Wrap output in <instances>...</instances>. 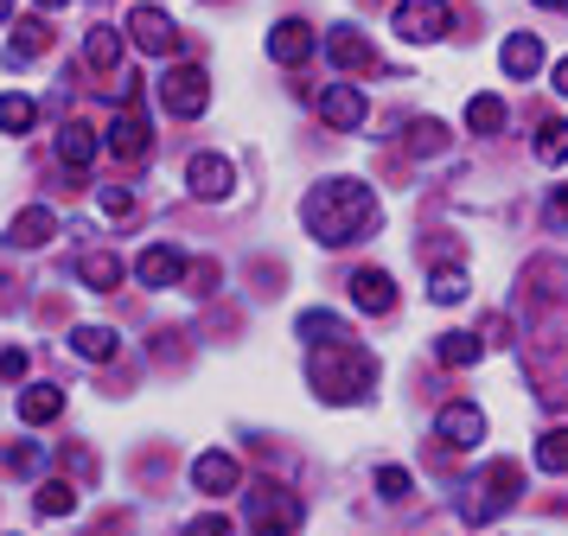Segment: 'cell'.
I'll use <instances>...</instances> for the list:
<instances>
[{
	"label": "cell",
	"instance_id": "obj_38",
	"mask_svg": "<svg viewBox=\"0 0 568 536\" xmlns=\"http://www.w3.org/2000/svg\"><path fill=\"white\" fill-rule=\"evenodd\" d=\"M192 281H199L192 294H211V281H217V262H192Z\"/></svg>",
	"mask_w": 568,
	"mask_h": 536
},
{
	"label": "cell",
	"instance_id": "obj_29",
	"mask_svg": "<svg viewBox=\"0 0 568 536\" xmlns=\"http://www.w3.org/2000/svg\"><path fill=\"white\" fill-rule=\"evenodd\" d=\"M537 160L542 166H562L568 160V122H542L537 128Z\"/></svg>",
	"mask_w": 568,
	"mask_h": 536
},
{
	"label": "cell",
	"instance_id": "obj_23",
	"mask_svg": "<svg viewBox=\"0 0 568 536\" xmlns=\"http://www.w3.org/2000/svg\"><path fill=\"white\" fill-rule=\"evenodd\" d=\"M32 510H39V517H71V510H78V485L45 479L39 485V498H32Z\"/></svg>",
	"mask_w": 568,
	"mask_h": 536
},
{
	"label": "cell",
	"instance_id": "obj_9",
	"mask_svg": "<svg viewBox=\"0 0 568 536\" xmlns=\"http://www.w3.org/2000/svg\"><path fill=\"white\" fill-rule=\"evenodd\" d=\"M185 275H192V262H185V250H173V243H154V250L134 255V281H141V287H180Z\"/></svg>",
	"mask_w": 568,
	"mask_h": 536
},
{
	"label": "cell",
	"instance_id": "obj_12",
	"mask_svg": "<svg viewBox=\"0 0 568 536\" xmlns=\"http://www.w3.org/2000/svg\"><path fill=\"white\" fill-rule=\"evenodd\" d=\"M192 485L211 492V498H224V492L243 485V466H236L231 454H199V459H192Z\"/></svg>",
	"mask_w": 568,
	"mask_h": 536
},
{
	"label": "cell",
	"instance_id": "obj_15",
	"mask_svg": "<svg viewBox=\"0 0 568 536\" xmlns=\"http://www.w3.org/2000/svg\"><path fill=\"white\" fill-rule=\"evenodd\" d=\"M103 148L115 153V160H141V153L154 148V134H148V122H141V115H115V122H109V134H103Z\"/></svg>",
	"mask_w": 568,
	"mask_h": 536
},
{
	"label": "cell",
	"instance_id": "obj_8",
	"mask_svg": "<svg viewBox=\"0 0 568 536\" xmlns=\"http://www.w3.org/2000/svg\"><path fill=\"white\" fill-rule=\"evenodd\" d=\"M435 434H440V447H454V454H473L479 441H486V415L473 403H447L435 415Z\"/></svg>",
	"mask_w": 568,
	"mask_h": 536
},
{
	"label": "cell",
	"instance_id": "obj_19",
	"mask_svg": "<svg viewBox=\"0 0 568 536\" xmlns=\"http://www.w3.org/2000/svg\"><path fill=\"white\" fill-rule=\"evenodd\" d=\"M39 51H52V26L45 20H20L13 39H7V64H32Z\"/></svg>",
	"mask_w": 568,
	"mask_h": 536
},
{
	"label": "cell",
	"instance_id": "obj_7",
	"mask_svg": "<svg viewBox=\"0 0 568 536\" xmlns=\"http://www.w3.org/2000/svg\"><path fill=\"white\" fill-rule=\"evenodd\" d=\"M129 39L148 51V58H173V51H180V26L166 20L160 7H148V0H141V7L129 13Z\"/></svg>",
	"mask_w": 568,
	"mask_h": 536
},
{
	"label": "cell",
	"instance_id": "obj_28",
	"mask_svg": "<svg viewBox=\"0 0 568 536\" xmlns=\"http://www.w3.org/2000/svg\"><path fill=\"white\" fill-rule=\"evenodd\" d=\"M301 338H307V345H326V338H352V326H345V320H338V313H301Z\"/></svg>",
	"mask_w": 568,
	"mask_h": 536
},
{
	"label": "cell",
	"instance_id": "obj_40",
	"mask_svg": "<svg viewBox=\"0 0 568 536\" xmlns=\"http://www.w3.org/2000/svg\"><path fill=\"white\" fill-rule=\"evenodd\" d=\"M549 224H556V230H568V185L556 192V199H549Z\"/></svg>",
	"mask_w": 568,
	"mask_h": 536
},
{
	"label": "cell",
	"instance_id": "obj_2",
	"mask_svg": "<svg viewBox=\"0 0 568 536\" xmlns=\"http://www.w3.org/2000/svg\"><path fill=\"white\" fill-rule=\"evenodd\" d=\"M307 377L326 403H352V396H364V390L377 383V357L358 352L352 338H326V345H313Z\"/></svg>",
	"mask_w": 568,
	"mask_h": 536
},
{
	"label": "cell",
	"instance_id": "obj_36",
	"mask_svg": "<svg viewBox=\"0 0 568 536\" xmlns=\"http://www.w3.org/2000/svg\"><path fill=\"white\" fill-rule=\"evenodd\" d=\"M103 211H109V218H129L134 192H129V185H103Z\"/></svg>",
	"mask_w": 568,
	"mask_h": 536
},
{
	"label": "cell",
	"instance_id": "obj_30",
	"mask_svg": "<svg viewBox=\"0 0 568 536\" xmlns=\"http://www.w3.org/2000/svg\"><path fill=\"white\" fill-rule=\"evenodd\" d=\"M32 122H39V102L32 97H0V128L7 134H27Z\"/></svg>",
	"mask_w": 568,
	"mask_h": 536
},
{
	"label": "cell",
	"instance_id": "obj_16",
	"mask_svg": "<svg viewBox=\"0 0 568 536\" xmlns=\"http://www.w3.org/2000/svg\"><path fill=\"white\" fill-rule=\"evenodd\" d=\"M498 64H505V77H517V83H524V77H537L542 71V39H537V32H511L505 51H498Z\"/></svg>",
	"mask_w": 568,
	"mask_h": 536
},
{
	"label": "cell",
	"instance_id": "obj_42",
	"mask_svg": "<svg viewBox=\"0 0 568 536\" xmlns=\"http://www.w3.org/2000/svg\"><path fill=\"white\" fill-rule=\"evenodd\" d=\"M32 7H39V13H58V7H71V0H32Z\"/></svg>",
	"mask_w": 568,
	"mask_h": 536
},
{
	"label": "cell",
	"instance_id": "obj_34",
	"mask_svg": "<svg viewBox=\"0 0 568 536\" xmlns=\"http://www.w3.org/2000/svg\"><path fill=\"white\" fill-rule=\"evenodd\" d=\"M39 459H45V447H39V441H20V447H7V454H0V466H7V473H32Z\"/></svg>",
	"mask_w": 568,
	"mask_h": 536
},
{
	"label": "cell",
	"instance_id": "obj_43",
	"mask_svg": "<svg viewBox=\"0 0 568 536\" xmlns=\"http://www.w3.org/2000/svg\"><path fill=\"white\" fill-rule=\"evenodd\" d=\"M537 7H556V13H562V7H568V0H537Z\"/></svg>",
	"mask_w": 568,
	"mask_h": 536
},
{
	"label": "cell",
	"instance_id": "obj_4",
	"mask_svg": "<svg viewBox=\"0 0 568 536\" xmlns=\"http://www.w3.org/2000/svg\"><path fill=\"white\" fill-rule=\"evenodd\" d=\"M250 524H256V536L301 530V498L282 492V485H250Z\"/></svg>",
	"mask_w": 568,
	"mask_h": 536
},
{
	"label": "cell",
	"instance_id": "obj_26",
	"mask_svg": "<svg viewBox=\"0 0 568 536\" xmlns=\"http://www.w3.org/2000/svg\"><path fill=\"white\" fill-rule=\"evenodd\" d=\"M479 352H486V345H479L473 332H447V338L435 345V357H440V364H454V371H466V364H479Z\"/></svg>",
	"mask_w": 568,
	"mask_h": 536
},
{
	"label": "cell",
	"instance_id": "obj_24",
	"mask_svg": "<svg viewBox=\"0 0 568 536\" xmlns=\"http://www.w3.org/2000/svg\"><path fill=\"white\" fill-rule=\"evenodd\" d=\"M78 281H83V287H115V281H122V262H115L109 250H90L78 262Z\"/></svg>",
	"mask_w": 568,
	"mask_h": 536
},
{
	"label": "cell",
	"instance_id": "obj_3",
	"mask_svg": "<svg viewBox=\"0 0 568 536\" xmlns=\"http://www.w3.org/2000/svg\"><path fill=\"white\" fill-rule=\"evenodd\" d=\"M517 492H524V466H511V459H498V466H486L479 479L466 485L460 517H466V524H491V517H505V510L517 505Z\"/></svg>",
	"mask_w": 568,
	"mask_h": 536
},
{
	"label": "cell",
	"instance_id": "obj_27",
	"mask_svg": "<svg viewBox=\"0 0 568 536\" xmlns=\"http://www.w3.org/2000/svg\"><path fill=\"white\" fill-rule=\"evenodd\" d=\"M466 128L473 134H498L505 128V97H473L466 102Z\"/></svg>",
	"mask_w": 568,
	"mask_h": 536
},
{
	"label": "cell",
	"instance_id": "obj_32",
	"mask_svg": "<svg viewBox=\"0 0 568 536\" xmlns=\"http://www.w3.org/2000/svg\"><path fill=\"white\" fill-rule=\"evenodd\" d=\"M537 466L542 473H568V428H549L537 441Z\"/></svg>",
	"mask_w": 568,
	"mask_h": 536
},
{
	"label": "cell",
	"instance_id": "obj_33",
	"mask_svg": "<svg viewBox=\"0 0 568 536\" xmlns=\"http://www.w3.org/2000/svg\"><path fill=\"white\" fill-rule=\"evenodd\" d=\"M440 148H447V128H440L435 115L409 122V153H440Z\"/></svg>",
	"mask_w": 568,
	"mask_h": 536
},
{
	"label": "cell",
	"instance_id": "obj_37",
	"mask_svg": "<svg viewBox=\"0 0 568 536\" xmlns=\"http://www.w3.org/2000/svg\"><path fill=\"white\" fill-rule=\"evenodd\" d=\"M27 377V352H0V383H20Z\"/></svg>",
	"mask_w": 568,
	"mask_h": 536
},
{
	"label": "cell",
	"instance_id": "obj_20",
	"mask_svg": "<svg viewBox=\"0 0 568 536\" xmlns=\"http://www.w3.org/2000/svg\"><path fill=\"white\" fill-rule=\"evenodd\" d=\"M64 415V390L58 383H27V396H20V422H58Z\"/></svg>",
	"mask_w": 568,
	"mask_h": 536
},
{
	"label": "cell",
	"instance_id": "obj_41",
	"mask_svg": "<svg viewBox=\"0 0 568 536\" xmlns=\"http://www.w3.org/2000/svg\"><path fill=\"white\" fill-rule=\"evenodd\" d=\"M556 90H562V97H568V58H562V64H556Z\"/></svg>",
	"mask_w": 568,
	"mask_h": 536
},
{
	"label": "cell",
	"instance_id": "obj_17",
	"mask_svg": "<svg viewBox=\"0 0 568 536\" xmlns=\"http://www.w3.org/2000/svg\"><path fill=\"white\" fill-rule=\"evenodd\" d=\"M52 230H58L52 211H45V204H27V211H20V218L7 224V243H13V250H39V243H45Z\"/></svg>",
	"mask_w": 568,
	"mask_h": 536
},
{
	"label": "cell",
	"instance_id": "obj_13",
	"mask_svg": "<svg viewBox=\"0 0 568 536\" xmlns=\"http://www.w3.org/2000/svg\"><path fill=\"white\" fill-rule=\"evenodd\" d=\"M268 58H275V64H307L313 58V26L307 20H282L275 32H268Z\"/></svg>",
	"mask_w": 568,
	"mask_h": 536
},
{
	"label": "cell",
	"instance_id": "obj_18",
	"mask_svg": "<svg viewBox=\"0 0 568 536\" xmlns=\"http://www.w3.org/2000/svg\"><path fill=\"white\" fill-rule=\"evenodd\" d=\"M352 301H358L364 313H389V306H396V281H389L384 269H358V275H352Z\"/></svg>",
	"mask_w": 568,
	"mask_h": 536
},
{
	"label": "cell",
	"instance_id": "obj_31",
	"mask_svg": "<svg viewBox=\"0 0 568 536\" xmlns=\"http://www.w3.org/2000/svg\"><path fill=\"white\" fill-rule=\"evenodd\" d=\"M473 287H466V275L460 269H435V281H428V301L435 306H454V301H466Z\"/></svg>",
	"mask_w": 568,
	"mask_h": 536
},
{
	"label": "cell",
	"instance_id": "obj_14",
	"mask_svg": "<svg viewBox=\"0 0 568 536\" xmlns=\"http://www.w3.org/2000/svg\"><path fill=\"white\" fill-rule=\"evenodd\" d=\"M97 153H103V134L90 122H71L64 134H58V160L71 166V173H83V166H97Z\"/></svg>",
	"mask_w": 568,
	"mask_h": 536
},
{
	"label": "cell",
	"instance_id": "obj_21",
	"mask_svg": "<svg viewBox=\"0 0 568 536\" xmlns=\"http://www.w3.org/2000/svg\"><path fill=\"white\" fill-rule=\"evenodd\" d=\"M326 51H333L338 71H364L371 64V45H364V32H352V26H338L333 39H326Z\"/></svg>",
	"mask_w": 568,
	"mask_h": 536
},
{
	"label": "cell",
	"instance_id": "obj_11",
	"mask_svg": "<svg viewBox=\"0 0 568 536\" xmlns=\"http://www.w3.org/2000/svg\"><path fill=\"white\" fill-rule=\"evenodd\" d=\"M320 115H326V128L352 134V128L364 122V90H358V83H326V97H320Z\"/></svg>",
	"mask_w": 568,
	"mask_h": 536
},
{
	"label": "cell",
	"instance_id": "obj_44",
	"mask_svg": "<svg viewBox=\"0 0 568 536\" xmlns=\"http://www.w3.org/2000/svg\"><path fill=\"white\" fill-rule=\"evenodd\" d=\"M7 13H13V0H0V20H7Z\"/></svg>",
	"mask_w": 568,
	"mask_h": 536
},
{
	"label": "cell",
	"instance_id": "obj_6",
	"mask_svg": "<svg viewBox=\"0 0 568 536\" xmlns=\"http://www.w3.org/2000/svg\"><path fill=\"white\" fill-rule=\"evenodd\" d=\"M447 26H454L447 0H403V7H396V32H403L409 45H435Z\"/></svg>",
	"mask_w": 568,
	"mask_h": 536
},
{
	"label": "cell",
	"instance_id": "obj_1",
	"mask_svg": "<svg viewBox=\"0 0 568 536\" xmlns=\"http://www.w3.org/2000/svg\"><path fill=\"white\" fill-rule=\"evenodd\" d=\"M301 218L307 230L338 250V243H364L371 230H377V192L364 185V179H326V185H313L307 204H301Z\"/></svg>",
	"mask_w": 568,
	"mask_h": 536
},
{
	"label": "cell",
	"instance_id": "obj_39",
	"mask_svg": "<svg viewBox=\"0 0 568 536\" xmlns=\"http://www.w3.org/2000/svg\"><path fill=\"white\" fill-rule=\"evenodd\" d=\"M185 536H231V524H224V517H199Z\"/></svg>",
	"mask_w": 568,
	"mask_h": 536
},
{
	"label": "cell",
	"instance_id": "obj_5",
	"mask_svg": "<svg viewBox=\"0 0 568 536\" xmlns=\"http://www.w3.org/2000/svg\"><path fill=\"white\" fill-rule=\"evenodd\" d=\"M160 102L180 115V122H192V115H205L211 102V77L205 64H180V71H166V83H160Z\"/></svg>",
	"mask_w": 568,
	"mask_h": 536
},
{
	"label": "cell",
	"instance_id": "obj_25",
	"mask_svg": "<svg viewBox=\"0 0 568 536\" xmlns=\"http://www.w3.org/2000/svg\"><path fill=\"white\" fill-rule=\"evenodd\" d=\"M115 51H122V39H115V26H90V32H83V58H90V64H97V71H109V64H115Z\"/></svg>",
	"mask_w": 568,
	"mask_h": 536
},
{
	"label": "cell",
	"instance_id": "obj_22",
	"mask_svg": "<svg viewBox=\"0 0 568 536\" xmlns=\"http://www.w3.org/2000/svg\"><path fill=\"white\" fill-rule=\"evenodd\" d=\"M71 352L90 357V364H109V357H115V332L109 326H78L71 332Z\"/></svg>",
	"mask_w": 568,
	"mask_h": 536
},
{
	"label": "cell",
	"instance_id": "obj_10",
	"mask_svg": "<svg viewBox=\"0 0 568 536\" xmlns=\"http://www.w3.org/2000/svg\"><path fill=\"white\" fill-rule=\"evenodd\" d=\"M185 185H192L199 199H224L236 185V173H231V160H217V153H192V160H185Z\"/></svg>",
	"mask_w": 568,
	"mask_h": 536
},
{
	"label": "cell",
	"instance_id": "obj_35",
	"mask_svg": "<svg viewBox=\"0 0 568 536\" xmlns=\"http://www.w3.org/2000/svg\"><path fill=\"white\" fill-rule=\"evenodd\" d=\"M377 492H384V498H409L415 479L403 473V466H384V473H377Z\"/></svg>",
	"mask_w": 568,
	"mask_h": 536
}]
</instances>
